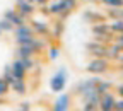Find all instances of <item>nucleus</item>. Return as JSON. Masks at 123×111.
<instances>
[{"instance_id":"1","label":"nucleus","mask_w":123,"mask_h":111,"mask_svg":"<svg viewBox=\"0 0 123 111\" xmlns=\"http://www.w3.org/2000/svg\"><path fill=\"white\" fill-rule=\"evenodd\" d=\"M67 79H68V72L65 67H60L50 79V89L51 92H63L65 87H67Z\"/></svg>"},{"instance_id":"2","label":"nucleus","mask_w":123,"mask_h":111,"mask_svg":"<svg viewBox=\"0 0 123 111\" xmlns=\"http://www.w3.org/2000/svg\"><path fill=\"white\" fill-rule=\"evenodd\" d=\"M110 70V60L106 56L104 58H92L91 63L86 67V72L87 74H92V75H103Z\"/></svg>"},{"instance_id":"3","label":"nucleus","mask_w":123,"mask_h":111,"mask_svg":"<svg viewBox=\"0 0 123 111\" xmlns=\"http://www.w3.org/2000/svg\"><path fill=\"white\" fill-rule=\"evenodd\" d=\"M70 108H72V98L70 94L65 92L58 94V98L51 104V111H70Z\"/></svg>"},{"instance_id":"4","label":"nucleus","mask_w":123,"mask_h":111,"mask_svg":"<svg viewBox=\"0 0 123 111\" xmlns=\"http://www.w3.org/2000/svg\"><path fill=\"white\" fill-rule=\"evenodd\" d=\"M115 101H116V98H115V94H113L111 91H108V92L101 94L99 103H98L99 111H113V108H115Z\"/></svg>"},{"instance_id":"5","label":"nucleus","mask_w":123,"mask_h":111,"mask_svg":"<svg viewBox=\"0 0 123 111\" xmlns=\"http://www.w3.org/2000/svg\"><path fill=\"white\" fill-rule=\"evenodd\" d=\"M4 19H9V21L14 24V27H15V26H22V24L27 22V19L22 17V15L15 10V9H7V10H4Z\"/></svg>"},{"instance_id":"6","label":"nucleus","mask_w":123,"mask_h":111,"mask_svg":"<svg viewBox=\"0 0 123 111\" xmlns=\"http://www.w3.org/2000/svg\"><path fill=\"white\" fill-rule=\"evenodd\" d=\"M15 10H17L22 17H31L34 12H36V7H34V4H29L27 0H22V2H17L15 4Z\"/></svg>"},{"instance_id":"7","label":"nucleus","mask_w":123,"mask_h":111,"mask_svg":"<svg viewBox=\"0 0 123 111\" xmlns=\"http://www.w3.org/2000/svg\"><path fill=\"white\" fill-rule=\"evenodd\" d=\"M10 68H12V75L17 79V80H26V75H27V70L24 68L22 62L19 58H15L12 63H10Z\"/></svg>"},{"instance_id":"8","label":"nucleus","mask_w":123,"mask_h":111,"mask_svg":"<svg viewBox=\"0 0 123 111\" xmlns=\"http://www.w3.org/2000/svg\"><path fill=\"white\" fill-rule=\"evenodd\" d=\"M91 31H92V34H94V36H108V34H113L111 31H110V24H108V22H96V24H92Z\"/></svg>"},{"instance_id":"9","label":"nucleus","mask_w":123,"mask_h":111,"mask_svg":"<svg viewBox=\"0 0 123 111\" xmlns=\"http://www.w3.org/2000/svg\"><path fill=\"white\" fill-rule=\"evenodd\" d=\"M31 27H33L34 34H39V36H50V24H46V22L33 21V22H31Z\"/></svg>"},{"instance_id":"10","label":"nucleus","mask_w":123,"mask_h":111,"mask_svg":"<svg viewBox=\"0 0 123 111\" xmlns=\"http://www.w3.org/2000/svg\"><path fill=\"white\" fill-rule=\"evenodd\" d=\"M12 33H14V38H19V36H36L33 27H31V24H27V22L22 24V26H15Z\"/></svg>"},{"instance_id":"11","label":"nucleus","mask_w":123,"mask_h":111,"mask_svg":"<svg viewBox=\"0 0 123 111\" xmlns=\"http://www.w3.org/2000/svg\"><path fill=\"white\" fill-rule=\"evenodd\" d=\"M36 50L33 48V44H26V46H17L15 48V58H22V56H36Z\"/></svg>"},{"instance_id":"12","label":"nucleus","mask_w":123,"mask_h":111,"mask_svg":"<svg viewBox=\"0 0 123 111\" xmlns=\"http://www.w3.org/2000/svg\"><path fill=\"white\" fill-rule=\"evenodd\" d=\"M120 53H121V48H120V46H118L115 41H113V43H110V44L106 46V58L110 60V62H111V60H115V62H116V58H118V55H120Z\"/></svg>"},{"instance_id":"13","label":"nucleus","mask_w":123,"mask_h":111,"mask_svg":"<svg viewBox=\"0 0 123 111\" xmlns=\"http://www.w3.org/2000/svg\"><path fill=\"white\" fill-rule=\"evenodd\" d=\"M82 17H84V21L89 22V24H96V22H99V21H104V15H101V14L94 12V10H91V9L82 14Z\"/></svg>"},{"instance_id":"14","label":"nucleus","mask_w":123,"mask_h":111,"mask_svg":"<svg viewBox=\"0 0 123 111\" xmlns=\"http://www.w3.org/2000/svg\"><path fill=\"white\" fill-rule=\"evenodd\" d=\"M10 91L15 92L17 96H24V94L27 92V82L26 80H17V79H15V82L10 86Z\"/></svg>"},{"instance_id":"15","label":"nucleus","mask_w":123,"mask_h":111,"mask_svg":"<svg viewBox=\"0 0 123 111\" xmlns=\"http://www.w3.org/2000/svg\"><path fill=\"white\" fill-rule=\"evenodd\" d=\"M48 10H50V15H58L63 12V4H62V0H53V2L48 5Z\"/></svg>"},{"instance_id":"16","label":"nucleus","mask_w":123,"mask_h":111,"mask_svg":"<svg viewBox=\"0 0 123 111\" xmlns=\"http://www.w3.org/2000/svg\"><path fill=\"white\" fill-rule=\"evenodd\" d=\"M63 31H65V24H63V21H56L55 24H53V31H50V36L51 38H60L62 34H63Z\"/></svg>"},{"instance_id":"17","label":"nucleus","mask_w":123,"mask_h":111,"mask_svg":"<svg viewBox=\"0 0 123 111\" xmlns=\"http://www.w3.org/2000/svg\"><path fill=\"white\" fill-rule=\"evenodd\" d=\"M110 24V31L113 34H121L123 33V19H113Z\"/></svg>"},{"instance_id":"18","label":"nucleus","mask_w":123,"mask_h":111,"mask_svg":"<svg viewBox=\"0 0 123 111\" xmlns=\"http://www.w3.org/2000/svg\"><path fill=\"white\" fill-rule=\"evenodd\" d=\"M113 89V82H110V80H101L96 84V91L99 92V94H104V92H108V91H111Z\"/></svg>"},{"instance_id":"19","label":"nucleus","mask_w":123,"mask_h":111,"mask_svg":"<svg viewBox=\"0 0 123 111\" xmlns=\"http://www.w3.org/2000/svg\"><path fill=\"white\" fill-rule=\"evenodd\" d=\"M19 60L22 62V65H24V68H26L27 72H33V68L38 65L36 60H34V56H22V58H19Z\"/></svg>"},{"instance_id":"20","label":"nucleus","mask_w":123,"mask_h":111,"mask_svg":"<svg viewBox=\"0 0 123 111\" xmlns=\"http://www.w3.org/2000/svg\"><path fill=\"white\" fill-rule=\"evenodd\" d=\"M62 4H63V12L72 14L77 7H79V0H62Z\"/></svg>"},{"instance_id":"21","label":"nucleus","mask_w":123,"mask_h":111,"mask_svg":"<svg viewBox=\"0 0 123 111\" xmlns=\"http://www.w3.org/2000/svg\"><path fill=\"white\" fill-rule=\"evenodd\" d=\"M36 36H19V38H14L15 39V44L17 46H26V44H33Z\"/></svg>"},{"instance_id":"22","label":"nucleus","mask_w":123,"mask_h":111,"mask_svg":"<svg viewBox=\"0 0 123 111\" xmlns=\"http://www.w3.org/2000/svg\"><path fill=\"white\" fill-rule=\"evenodd\" d=\"M99 2L106 7H115V9H121L123 7V0H99Z\"/></svg>"},{"instance_id":"23","label":"nucleus","mask_w":123,"mask_h":111,"mask_svg":"<svg viewBox=\"0 0 123 111\" xmlns=\"http://www.w3.org/2000/svg\"><path fill=\"white\" fill-rule=\"evenodd\" d=\"M0 29H2L4 33H12V31H14V24L9 19H4L2 17V21H0Z\"/></svg>"},{"instance_id":"24","label":"nucleus","mask_w":123,"mask_h":111,"mask_svg":"<svg viewBox=\"0 0 123 111\" xmlns=\"http://www.w3.org/2000/svg\"><path fill=\"white\" fill-rule=\"evenodd\" d=\"M58 56H60V46H50L48 48V58L51 62H55V60H58Z\"/></svg>"},{"instance_id":"25","label":"nucleus","mask_w":123,"mask_h":111,"mask_svg":"<svg viewBox=\"0 0 123 111\" xmlns=\"http://www.w3.org/2000/svg\"><path fill=\"white\" fill-rule=\"evenodd\" d=\"M9 92H10V86L4 80V77H2L0 79V98H5Z\"/></svg>"},{"instance_id":"26","label":"nucleus","mask_w":123,"mask_h":111,"mask_svg":"<svg viewBox=\"0 0 123 111\" xmlns=\"http://www.w3.org/2000/svg\"><path fill=\"white\" fill-rule=\"evenodd\" d=\"M82 111H99V106H98V104H94V103H89V101H84Z\"/></svg>"},{"instance_id":"27","label":"nucleus","mask_w":123,"mask_h":111,"mask_svg":"<svg viewBox=\"0 0 123 111\" xmlns=\"http://www.w3.org/2000/svg\"><path fill=\"white\" fill-rule=\"evenodd\" d=\"M113 111H123V98H120V99L115 101V108H113Z\"/></svg>"},{"instance_id":"28","label":"nucleus","mask_w":123,"mask_h":111,"mask_svg":"<svg viewBox=\"0 0 123 111\" xmlns=\"http://www.w3.org/2000/svg\"><path fill=\"white\" fill-rule=\"evenodd\" d=\"M4 80H5V82H7L9 86H12V84L15 82V77H14L12 74H10V75H4Z\"/></svg>"},{"instance_id":"29","label":"nucleus","mask_w":123,"mask_h":111,"mask_svg":"<svg viewBox=\"0 0 123 111\" xmlns=\"http://www.w3.org/2000/svg\"><path fill=\"white\" fill-rule=\"evenodd\" d=\"M17 111H31V103H22L19 104V109Z\"/></svg>"},{"instance_id":"30","label":"nucleus","mask_w":123,"mask_h":111,"mask_svg":"<svg viewBox=\"0 0 123 111\" xmlns=\"http://www.w3.org/2000/svg\"><path fill=\"white\" fill-rule=\"evenodd\" d=\"M116 94H118L120 98H123V84H120V86L116 87Z\"/></svg>"},{"instance_id":"31","label":"nucleus","mask_w":123,"mask_h":111,"mask_svg":"<svg viewBox=\"0 0 123 111\" xmlns=\"http://www.w3.org/2000/svg\"><path fill=\"white\" fill-rule=\"evenodd\" d=\"M48 2H50V0H36V4H34V5H39V7H41V5H46Z\"/></svg>"},{"instance_id":"32","label":"nucleus","mask_w":123,"mask_h":111,"mask_svg":"<svg viewBox=\"0 0 123 111\" xmlns=\"http://www.w3.org/2000/svg\"><path fill=\"white\" fill-rule=\"evenodd\" d=\"M116 62H118V63H123V51H121V53L118 55V58H116Z\"/></svg>"},{"instance_id":"33","label":"nucleus","mask_w":123,"mask_h":111,"mask_svg":"<svg viewBox=\"0 0 123 111\" xmlns=\"http://www.w3.org/2000/svg\"><path fill=\"white\" fill-rule=\"evenodd\" d=\"M118 70H120V72H123V63H120V65H118Z\"/></svg>"},{"instance_id":"34","label":"nucleus","mask_w":123,"mask_h":111,"mask_svg":"<svg viewBox=\"0 0 123 111\" xmlns=\"http://www.w3.org/2000/svg\"><path fill=\"white\" fill-rule=\"evenodd\" d=\"M2 103H4V98H0V104H2Z\"/></svg>"},{"instance_id":"35","label":"nucleus","mask_w":123,"mask_h":111,"mask_svg":"<svg viewBox=\"0 0 123 111\" xmlns=\"http://www.w3.org/2000/svg\"><path fill=\"white\" fill-rule=\"evenodd\" d=\"M121 19H123V7H121Z\"/></svg>"},{"instance_id":"36","label":"nucleus","mask_w":123,"mask_h":111,"mask_svg":"<svg viewBox=\"0 0 123 111\" xmlns=\"http://www.w3.org/2000/svg\"><path fill=\"white\" fill-rule=\"evenodd\" d=\"M2 34H4V31H2V29H0V36H2Z\"/></svg>"},{"instance_id":"37","label":"nucleus","mask_w":123,"mask_h":111,"mask_svg":"<svg viewBox=\"0 0 123 111\" xmlns=\"http://www.w3.org/2000/svg\"><path fill=\"white\" fill-rule=\"evenodd\" d=\"M17 2H22V0H15V4H17Z\"/></svg>"},{"instance_id":"38","label":"nucleus","mask_w":123,"mask_h":111,"mask_svg":"<svg viewBox=\"0 0 123 111\" xmlns=\"http://www.w3.org/2000/svg\"><path fill=\"white\" fill-rule=\"evenodd\" d=\"M121 36H123V33H121Z\"/></svg>"}]
</instances>
